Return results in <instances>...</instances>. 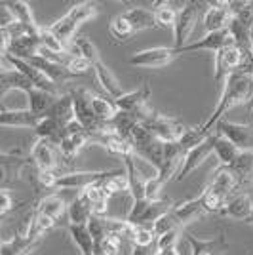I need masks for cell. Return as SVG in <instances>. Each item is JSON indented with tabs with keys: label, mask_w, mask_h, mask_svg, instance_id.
<instances>
[{
	"label": "cell",
	"mask_w": 253,
	"mask_h": 255,
	"mask_svg": "<svg viewBox=\"0 0 253 255\" xmlns=\"http://www.w3.org/2000/svg\"><path fill=\"white\" fill-rule=\"evenodd\" d=\"M156 240H158V236L156 233L152 231V227H145V225H141L137 229V236H135V246H150V244H156Z\"/></svg>",
	"instance_id": "obj_49"
},
{
	"label": "cell",
	"mask_w": 253,
	"mask_h": 255,
	"mask_svg": "<svg viewBox=\"0 0 253 255\" xmlns=\"http://www.w3.org/2000/svg\"><path fill=\"white\" fill-rule=\"evenodd\" d=\"M44 117H50V118H53V120H57L63 128L67 126L69 122L76 120V117H74V103H73L71 94H63V96L57 97L55 103L52 105V109H50Z\"/></svg>",
	"instance_id": "obj_27"
},
{
	"label": "cell",
	"mask_w": 253,
	"mask_h": 255,
	"mask_svg": "<svg viewBox=\"0 0 253 255\" xmlns=\"http://www.w3.org/2000/svg\"><path fill=\"white\" fill-rule=\"evenodd\" d=\"M113 173V170L109 171H71V173H63L59 177L57 189H76V191H84L88 187L95 185L97 181L105 179Z\"/></svg>",
	"instance_id": "obj_8"
},
{
	"label": "cell",
	"mask_w": 253,
	"mask_h": 255,
	"mask_svg": "<svg viewBox=\"0 0 253 255\" xmlns=\"http://www.w3.org/2000/svg\"><path fill=\"white\" fill-rule=\"evenodd\" d=\"M208 189H211L215 194H219L221 198H225V200L229 202V196L232 198V194L238 192V179H236V175L232 173L231 168L221 166V168L215 170L213 179H211Z\"/></svg>",
	"instance_id": "obj_15"
},
{
	"label": "cell",
	"mask_w": 253,
	"mask_h": 255,
	"mask_svg": "<svg viewBox=\"0 0 253 255\" xmlns=\"http://www.w3.org/2000/svg\"><path fill=\"white\" fill-rule=\"evenodd\" d=\"M148 97H150V88H148V84H143L141 88H137V90L126 92L122 97L115 99V105L118 111L135 115L139 109H143L145 105H148Z\"/></svg>",
	"instance_id": "obj_18"
},
{
	"label": "cell",
	"mask_w": 253,
	"mask_h": 255,
	"mask_svg": "<svg viewBox=\"0 0 253 255\" xmlns=\"http://www.w3.org/2000/svg\"><path fill=\"white\" fill-rule=\"evenodd\" d=\"M253 213V196L250 192H240L229 198V202L225 204L221 215L231 217V219H240V221H250Z\"/></svg>",
	"instance_id": "obj_14"
},
{
	"label": "cell",
	"mask_w": 253,
	"mask_h": 255,
	"mask_svg": "<svg viewBox=\"0 0 253 255\" xmlns=\"http://www.w3.org/2000/svg\"><path fill=\"white\" fill-rule=\"evenodd\" d=\"M94 73H95V76H97V80H99L101 88L105 90L107 96L111 97V99H118V97L124 96L120 80L116 78L115 73H113L103 61H99L97 65H94Z\"/></svg>",
	"instance_id": "obj_25"
},
{
	"label": "cell",
	"mask_w": 253,
	"mask_h": 255,
	"mask_svg": "<svg viewBox=\"0 0 253 255\" xmlns=\"http://www.w3.org/2000/svg\"><path fill=\"white\" fill-rule=\"evenodd\" d=\"M13 208H17L15 198L11 196V192L8 191V189H2V192H0V213L6 215V213L11 212Z\"/></svg>",
	"instance_id": "obj_53"
},
{
	"label": "cell",
	"mask_w": 253,
	"mask_h": 255,
	"mask_svg": "<svg viewBox=\"0 0 253 255\" xmlns=\"http://www.w3.org/2000/svg\"><path fill=\"white\" fill-rule=\"evenodd\" d=\"M215 133L227 137L232 145H236L242 152H253V126L252 124H238L221 118L215 124Z\"/></svg>",
	"instance_id": "obj_4"
},
{
	"label": "cell",
	"mask_w": 253,
	"mask_h": 255,
	"mask_svg": "<svg viewBox=\"0 0 253 255\" xmlns=\"http://www.w3.org/2000/svg\"><path fill=\"white\" fill-rule=\"evenodd\" d=\"M154 11H156V21H158V27H175L177 17H179V10H177L173 4L160 2L158 6L154 8Z\"/></svg>",
	"instance_id": "obj_42"
},
{
	"label": "cell",
	"mask_w": 253,
	"mask_h": 255,
	"mask_svg": "<svg viewBox=\"0 0 253 255\" xmlns=\"http://www.w3.org/2000/svg\"><path fill=\"white\" fill-rule=\"evenodd\" d=\"M92 143L99 145V147H103V149L109 150L111 154L120 156L122 160L129 158V156H135V147H133V143H131V141H127V139H122L120 135H116V133L94 137L92 139Z\"/></svg>",
	"instance_id": "obj_17"
},
{
	"label": "cell",
	"mask_w": 253,
	"mask_h": 255,
	"mask_svg": "<svg viewBox=\"0 0 253 255\" xmlns=\"http://www.w3.org/2000/svg\"><path fill=\"white\" fill-rule=\"evenodd\" d=\"M177 229H181V225H179V221L175 219V215L169 212V213H166L164 217H160L156 223L152 225V231L156 233V236H164L166 233H171V231H177Z\"/></svg>",
	"instance_id": "obj_46"
},
{
	"label": "cell",
	"mask_w": 253,
	"mask_h": 255,
	"mask_svg": "<svg viewBox=\"0 0 253 255\" xmlns=\"http://www.w3.org/2000/svg\"><path fill=\"white\" fill-rule=\"evenodd\" d=\"M210 135L211 133H206L202 128H187L185 135H183L179 141L181 149L185 150V152H190L192 149H196L198 145H202Z\"/></svg>",
	"instance_id": "obj_40"
},
{
	"label": "cell",
	"mask_w": 253,
	"mask_h": 255,
	"mask_svg": "<svg viewBox=\"0 0 253 255\" xmlns=\"http://www.w3.org/2000/svg\"><path fill=\"white\" fill-rule=\"evenodd\" d=\"M231 46H236L234 38H232L231 31H219V32H208L204 38L196 40L192 44H187L185 48L177 50V53H190V52H198V50H208V52H221L225 48H231Z\"/></svg>",
	"instance_id": "obj_7"
},
{
	"label": "cell",
	"mask_w": 253,
	"mask_h": 255,
	"mask_svg": "<svg viewBox=\"0 0 253 255\" xmlns=\"http://www.w3.org/2000/svg\"><path fill=\"white\" fill-rule=\"evenodd\" d=\"M92 109H94L95 117L99 118V120H105V122H111L118 115L115 99H107V97H101V96L92 97Z\"/></svg>",
	"instance_id": "obj_39"
},
{
	"label": "cell",
	"mask_w": 253,
	"mask_h": 255,
	"mask_svg": "<svg viewBox=\"0 0 253 255\" xmlns=\"http://www.w3.org/2000/svg\"><path fill=\"white\" fill-rule=\"evenodd\" d=\"M65 210H69V206H67V202H65L59 194H46L36 204V212L44 213V215H48L52 219L61 217L65 213Z\"/></svg>",
	"instance_id": "obj_31"
},
{
	"label": "cell",
	"mask_w": 253,
	"mask_h": 255,
	"mask_svg": "<svg viewBox=\"0 0 253 255\" xmlns=\"http://www.w3.org/2000/svg\"><path fill=\"white\" fill-rule=\"evenodd\" d=\"M61 150L59 145H55L53 141L48 139H36L34 145L31 147V160L32 164L42 171H55L59 168V160H61Z\"/></svg>",
	"instance_id": "obj_5"
},
{
	"label": "cell",
	"mask_w": 253,
	"mask_h": 255,
	"mask_svg": "<svg viewBox=\"0 0 253 255\" xmlns=\"http://www.w3.org/2000/svg\"><path fill=\"white\" fill-rule=\"evenodd\" d=\"M187 152L181 149L179 143H166V149H164V164L160 168V179L162 183H168L173 175H177L185 162Z\"/></svg>",
	"instance_id": "obj_13"
},
{
	"label": "cell",
	"mask_w": 253,
	"mask_h": 255,
	"mask_svg": "<svg viewBox=\"0 0 253 255\" xmlns=\"http://www.w3.org/2000/svg\"><path fill=\"white\" fill-rule=\"evenodd\" d=\"M162 187H164V183H162V179H160V175L150 177V179L147 181V200H150V202L162 200V198H160Z\"/></svg>",
	"instance_id": "obj_50"
},
{
	"label": "cell",
	"mask_w": 253,
	"mask_h": 255,
	"mask_svg": "<svg viewBox=\"0 0 253 255\" xmlns=\"http://www.w3.org/2000/svg\"><path fill=\"white\" fill-rule=\"evenodd\" d=\"M143 126L147 128L148 131L158 139V141H162V143H179L181 137H183L185 131H187V126H185L183 122L175 120V118L164 117V115H160V113H156V115L150 118L148 122H145Z\"/></svg>",
	"instance_id": "obj_3"
},
{
	"label": "cell",
	"mask_w": 253,
	"mask_h": 255,
	"mask_svg": "<svg viewBox=\"0 0 253 255\" xmlns=\"http://www.w3.org/2000/svg\"><path fill=\"white\" fill-rule=\"evenodd\" d=\"M90 141V133H78V135H63L59 143V150L65 160H73L80 150L84 149Z\"/></svg>",
	"instance_id": "obj_34"
},
{
	"label": "cell",
	"mask_w": 253,
	"mask_h": 255,
	"mask_svg": "<svg viewBox=\"0 0 253 255\" xmlns=\"http://www.w3.org/2000/svg\"><path fill=\"white\" fill-rule=\"evenodd\" d=\"M232 13L227 6V2H213L204 13V27L208 32L227 31L231 27Z\"/></svg>",
	"instance_id": "obj_11"
},
{
	"label": "cell",
	"mask_w": 253,
	"mask_h": 255,
	"mask_svg": "<svg viewBox=\"0 0 253 255\" xmlns=\"http://www.w3.org/2000/svg\"><path fill=\"white\" fill-rule=\"evenodd\" d=\"M67 213H69L71 225H88V221L94 217V206H92V200L88 198V194L84 191L78 192L76 198L69 204Z\"/></svg>",
	"instance_id": "obj_20"
},
{
	"label": "cell",
	"mask_w": 253,
	"mask_h": 255,
	"mask_svg": "<svg viewBox=\"0 0 253 255\" xmlns=\"http://www.w3.org/2000/svg\"><path fill=\"white\" fill-rule=\"evenodd\" d=\"M8 6H10L11 11H13L15 19L21 23V25H25L32 36H38V34H40V29H42V27L34 21V15H32L31 6H29L27 2H23V0H15V2H8Z\"/></svg>",
	"instance_id": "obj_30"
},
{
	"label": "cell",
	"mask_w": 253,
	"mask_h": 255,
	"mask_svg": "<svg viewBox=\"0 0 253 255\" xmlns=\"http://www.w3.org/2000/svg\"><path fill=\"white\" fill-rule=\"evenodd\" d=\"M171 213L175 215V219L179 221V225H189L192 221H196L198 217H202L206 212V208H204V204H202V198L200 194L196 196V198H190V200H185V202H179L175 204V208L171 210Z\"/></svg>",
	"instance_id": "obj_23"
},
{
	"label": "cell",
	"mask_w": 253,
	"mask_h": 255,
	"mask_svg": "<svg viewBox=\"0 0 253 255\" xmlns=\"http://www.w3.org/2000/svg\"><path fill=\"white\" fill-rule=\"evenodd\" d=\"M40 48H42V44H40V38H38V36L25 34V36H19V38H13V40H11L8 55L17 57V59H23V61H29V59L38 55Z\"/></svg>",
	"instance_id": "obj_19"
},
{
	"label": "cell",
	"mask_w": 253,
	"mask_h": 255,
	"mask_svg": "<svg viewBox=\"0 0 253 255\" xmlns=\"http://www.w3.org/2000/svg\"><path fill=\"white\" fill-rule=\"evenodd\" d=\"M111 124H113V129H115L116 135H120L122 139H127L131 137V131H133V128L137 126V118L133 117L131 113H124V111H118V115H116L113 120H111Z\"/></svg>",
	"instance_id": "obj_37"
},
{
	"label": "cell",
	"mask_w": 253,
	"mask_h": 255,
	"mask_svg": "<svg viewBox=\"0 0 253 255\" xmlns=\"http://www.w3.org/2000/svg\"><path fill=\"white\" fill-rule=\"evenodd\" d=\"M67 15H69L76 25H80V23L94 19L95 15H97V6H95L94 2H80V4H74Z\"/></svg>",
	"instance_id": "obj_41"
},
{
	"label": "cell",
	"mask_w": 253,
	"mask_h": 255,
	"mask_svg": "<svg viewBox=\"0 0 253 255\" xmlns=\"http://www.w3.org/2000/svg\"><path fill=\"white\" fill-rule=\"evenodd\" d=\"M200 17V4L198 2H185L183 8L179 10V17L173 27V48L181 50L189 44V38L196 23Z\"/></svg>",
	"instance_id": "obj_2"
},
{
	"label": "cell",
	"mask_w": 253,
	"mask_h": 255,
	"mask_svg": "<svg viewBox=\"0 0 253 255\" xmlns=\"http://www.w3.org/2000/svg\"><path fill=\"white\" fill-rule=\"evenodd\" d=\"M2 65H4V69L0 73V94H2V97L6 96L10 90H17V92L27 94L34 88L31 80L25 75H21L17 69H13L4 57H2Z\"/></svg>",
	"instance_id": "obj_10"
},
{
	"label": "cell",
	"mask_w": 253,
	"mask_h": 255,
	"mask_svg": "<svg viewBox=\"0 0 253 255\" xmlns=\"http://www.w3.org/2000/svg\"><path fill=\"white\" fill-rule=\"evenodd\" d=\"M213 147H215V156L221 162V166L225 168H232L234 162L240 158L242 150L238 149L236 145H232L227 137H223L219 133L213 131Z\"/></svg>",
	"instance_id": "obj_26"
},
{
	"label": "cell",
	"mask_w": 253,
	"mask_h": 255,
	"mask_svg": "<svg viewBox=\"0 0 253 255\" xmlns=\"http://www.w3.org/2000/svg\"><path fill=\"white\" fill-rule=\"evenodd\" d=\"M27 99H29V109H31L34 115L42 117L52 109V105L55 103V99L59 96H53V94H48L44 90H38V88H32L31 92L25 94Z\"/></svg>",
	"instance_id": "obj_29"
},
{
	"label": "cell",
	"mask_w": 253,
	"mask_h": 255,
	"mask_svg": "<svg viewBox=\"0 0 253 255\" xmlns=\"http://www.w3.org/2000/svg\"><path fill=\"white\" fill-rule=\"evenodd\" d=\"M127 21L131 23L133 31H148V29H156L158 21H156V11L150 8H143V6H133L124 13Z\"/></svg>",
	"instance_id": "obj_24"
},
{
	"label": "cell",
	"mask_w": 253,
	"mask_h": 255,
	"mask_svg": "<svg viewBox=\"0 0 253 255\" xmlns=\"http://www.w3.org/2000/svg\"><path fill=\"white\" fill-rule=\"evenodd\" d=\"M42 117L34 115L31 109H6L2 107V113H0V124L4 128H34L40 124Z\"/></svg>",
	"instance_id": "obj_12"
},
{
	"label": "cell",
	"mask_w": 253,
	"mask_h": 255,
	"mask_svg": "<svg viewBox=\"0 0 253 255\" xmlns=\"http://www.w3.org/2000/svg\"><path fill=\"white\" fill-rule=\"evenodd\" d=\"M76 23L69 17V15H63L61 19H57V21L50 25V31L61 40V42L67 46V48H71V44L74 42V34H76Z\"/></svg>",
	"instance_id": "obj_36"
},
{
	"label": "cell",
	"mask_w": 253,
	"mask_h": 255,
	"mask_svg": "<svg viewBox=\"0 0 253 255\" xmlns=\"http://www.w3.org/2000/svg\"><path fill=\"white\" fill-rule=\"evenodd\" d=\"M29 63L34 65L36 69H40L44 75L48 76L52 82L55 84H65V82H69V80H73L74 75L69 73V69L61 63H55V61H50V59H44L40 55H36V57H32L29 59Z\"/></svg>",
	"instance_id": "obj_22"
},
{
	"label": "cell",
	"mask_w": 253,
	"mask_h": 255,
	"mask_svg": "<svg viewBox=\"0 0 253 255\" xmlns=\"http://www.w3.org/2000/svg\"><path fill=\"white\" fill-rule=\"evenodd\" d=\"M158 244H150V246H133V252L131 255H158Z\"/></svg>",
	"instance_id": "obj_54"
},
{
	"label": "cell",
	"mask_w": 253,
	"mask_h": 255,
	"mask_svg": "<svg viewBox=\"0 0 253 255\" xmlns=\"http://www.w3.org/2000/svg\"><path fill=\"white\" fill-rule=\"evenodd\" d=\"M189 246L192 255H215L217 252H221L227 248V242H225V236L219 234V236H213V238H198L194 234H189Z\"/></svg>",
	"instance_id": "obj_28"
},
{
	"label": "cell",
	"mask_w": 253,
	"mask_h": 255,
	"mask_svg": "<svg viewBox=\"0 0 253 255\" xmlns=\"http://www.w3.org/2000/svg\"><path fill=\"white\" fill-rule=\"evenodd\" d=\"M67 69H69V73L74 76L78 75H84V73H88L90 69H94V65L90 63L88 59H84V57H78V55H71V59L67 61V65H65Z\"/></svg>",
	"instance_id": "obj_48"
},
{
	"label": "cell",
	"mask_w": 253,
	"mask_h": 255,
	"mask_svg": "<svg viewBox=\"0 0 253 255\" xmlns=\"http://www.w3.org/2000/svg\"><path fill=\"white\" fill-rule=\"evenodd\" d=\"M250 225H253V213H252V217H250V221H248Z\"/></svg>",
	"instance_id": "obj_56"
},
{
	"label": "cell",
	"mask_w": 253,
	"mask_h": 255,
	"mask_svg": "<svg viewBox=\"0 0 253 255\" xmlns=\"http://www.w3.org/2000/svg\"><path fill=\"white\" fill-rule=\"evenodd\" d=\"M59 177H61V175H57L55 171H42V170H38V168L34 166V170H32V175H31V183L34 185L36 192H40V191H53V189H57Z\"/></svg>",
	"instance_id": "obj_38"
},
{
	"label": "cell",
	"mask_w": 253,
	"mask_h": 255,
	"mask_svg": "<svg viewBox=\"0 0 253 255\" xmlns=\"http://www.w3.org/2000/svg\"><path fill=\"white\" fill-rule=\"evenodd\" d=\"M179 53L175 48H148V50H141V52L133 53L129 57V65L131 67H145V69H160L169 65Z\"/></svg>",
	"instance_id": "obj_6"
},
{
	"label": "cell",
	"mask_w": 253,
	"mask_h": 255,
	"mask_svg": "<svg viewBox=\"0 0 253 255\" xmlns=\"http://www.w3.org/2000/svg\"><path fill=\"white\" fill-rule=\"evenodd\" d=\"M69 53H71V55H78V57H84V59H88L92 65H97L101 61L97 46H95L90 38H86V36L74 38V42L71 44V48H69Z\"/></svg>",
	"instance_id": "obj_32"
},
{
	"label": "cell",
	"mask_w": 253,
	"mask_h": 255,
	"mask_svg": "<svg viewBox=\"0 0 253 255\" xmlns=\"http://www.w3.org/2000/svg\"><path fill=\"white\" fill-rule=\"evenodd\" d=\"M211 154H215V147H213V133H211L210 137L206 139L202 145H198L196 149H192L190 152H187L185 162H183L179 173H177V181L187 179V177H189L190 173L196 170L198 166H202L206 160L210 158Z\"/></svg>",
	"instance_id": "obj_9"
},
{
	"label": "cell",
	"mask_w": 253,
	"mask_h": 255,
	"mask_svg": "<svg viewBox=\"0 0 253 255\" xmlns=\"http://www.w3.org/2000/svg\"><path fill=\"white\" fill-rule=\"evenodd\" d=\"M252 99H253V75H248V73H232L227 78L225 86H223V92L219 101H217V107L213 109V113L208 117V120L200 128L206 133H211V128L221 120L225 113H229L232 107L242 105V103L252 101Z\"/></svg>",
	"instance_id": "obj_1"
},
{
	"label": "cell",
	"mask_w": 253,
	"mask_h": 255,
	"mask_svg": "<svg viewBox=\"0 0 253 255\" xmlns=\"http://www.w3.org/2000/svg\"><path fill=\"white\" fill-rule=\"evenodd\" d=\"M124 168L129 177V194L133 200H147V177L135 162V156L124 160Z\"/></svg>",
	"instance_id": "obj_16"
},
{
	"label": "cell",
	"mask_w": 253,
	"mask_h": 255,
	"mask_svg": "<svg viewBox=\"0 0 253 255\" xmlns=\"http://www.w3.org/2000/svg\"><path fill=\"white\" fill-rule=\"evenodd\" d=\"M15 23L19 21L15 19V15H13L11 8L8 6V2L0 4V29H10L11 25H15Z\"/></svg>",
	"instance_id": "obj_51"
},
{
	"label": "cell",
	"mask_w": 253,
	"mask_h": 255,
	"mask_svg": "<svg viewBox=\"0 0 253 255\" xmlns=\"http://www.w3.org/2000/svg\"><path fill=\"white\" fill-rule=\"evenodd\" d=\"M158 255H181L177 252V246L175 248H169V250H164V252H158Z\"/></svg>",
	"instance_id": "obj_55"
},
{
	"label": "cell",
	"mask_w": 253,
	"mask_h": 255,
	"mask_svg": "<svg viewBox=\"0 0 253 255\" xmlns=\"http://www.w3.org/2000/svg\"><path fill=\"white\" fill-rule=\"evenodd\" d=\"M252 105H253V99H252Z\"/></svg>",
	"instance_id": "obj_57"
},
{
	"label": "cell",
	"mask_w": 253,
	"mask_h": 255,
	"mask_svg": "<svg viewBox=\"0 0 253 255\" xmlns=\"http://www.w3.org/2000/svg\"><path fill=\"white\" fill-rule=\"evenodd\" d=\"M34 133L38 139H48V141H53L55 145H59L63 139V126L53 118L44 117L40 124L34 128Z\"/></svg>",
	"instance_id": "obj_35"
},
{
	"label": "cell",
	"mask_w": 253,
	"mask_h": 255,
	"mask_svg": "<svg viewBox=\"0 0 253 255\" xmlns=\"http://www.w3.org/2000/svg\"><path fill=\"white\" fill-rule=\"evenodd\" d=\"M88 231H90V234L94 236L95 242L103 240L107 234H109V229H107V219L105 217H97V215H94V217L88 221Z\"/></svg>",
	"instance_id": "obj_47"
},
{
	"label": "cell",
	"mask_w": 253,
	"mask_h": 255,
	"mask_svg": "<svg viewBox=\"0 0 253 255\" xmlns=\"http://www.w3.org/2000/svg\"><path fill=\"white\" fill-rule=\"evenodd\" d=\"M200 198L208 213H221L223 208H225V204H227L225 198H221L219 194H215L211 189H204V191L200 192Z\"/></svg>",
	"instance_id": "obj_45"
},
{
	"label": "cell",
	"mask_w": 253,
	"mask_h": 255,
	"mask_svg": "<svg viewBox=\"0 0 253 255\" xmlns=\"http://www.w3.org/2000/svg\"><path fill=\"white\" fill-rule=\"evenodd\" d=\"M69 234L73 242L78 246L82 255H94L95 240L88 231V225H69Z\"/></svg>",
	"instance_id": "obj_33"
},
{
	"label": "cell",
	"mask_w": 253,
	"mask_h": 255,
	"mask_svg": "<svg viewBox=\"0 0 253 255\" xmlns=\"http://www.w3.org/2000/svg\"><path fill=\"white\" fill-rule=\"evenodd\" d=\"M109 32L113 34V38H116V40H127L129 36L135 34L133 27H131V23L124 17V13H122V15H116L115 19L111 21V25H109Z\"/></svg>",
	"instance_id": "obj_43"
},
{
	"label": "cell",
	"mask_w": 253,
	"mask_h": 255,
	"mask_svg": "<svg viewBox=\"0 0 253 255\" xmlns=\"http://www.w3.org/2000/svg\"><path fill=\"white\" fill-rule=\"evenodd\" d=\"M38 38H40V44H42L44 48H48L50 52H55V53H61V55H71L69 53V48L65 46L52 31H50V27L48 29H40V34H38Z\"/></svg>",
	"instance_id": "obj_44"
},
{
	"label": "cell",
	"mask_w": 253,
	"mask_h": 255,
	"mask_svg": "<svg viewBox=\"0 0 253 255\" xmlns=\"http://www.w3.org/2000/svg\"><path fill=\"white\" fill-rule=\"evenodd\" d=\"M177 240H179V229L177 231H171V233H166L164 236H160L156 240L158 244V250L164 252V250H169V248H175L177 246Z\"/></svg>",
	"instance_id": "obj_52"
},
{
	"label": "cell",
	"mask_w": 253,
	"mask_h": 255,
	"mask_svg": "<svg viewBox=\"0 0 253 255\" xmlns=\"http://www.w3.org/2000/svg\"><path fill=\"white\" fill-rule=\"evenodd\" d=\"M42 240H32L25 234H15L13 238L4 240L0 246V255H31L34 250H38Z\"/></svg>",
	"instance_id": "obj_21"
}]
</instances>
